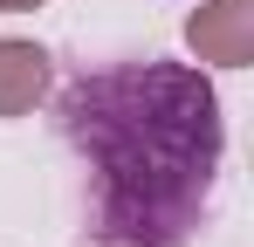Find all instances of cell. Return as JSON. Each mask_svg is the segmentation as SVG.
<instances>
[{"label":"cell","mask_w":254,"mask_h":247,"mask_svg":"<svg viewBox=\"0 0 254 247\" xmlns=\"http://www.w3.org/2000/svg\"><path fill=\"white\" fill-rule=\"evenodd\" d=\"M62 130L96 179L110 247H186L220 179V96L186 62H117L76 76Z\"/></svg>","instance_id":"obj_1"},{"label":"cell","mask_w":254,"mask_h":247,"mask_svg":"<svg viewBox=\"0 0 254 247\" xmlns=\"http://www.w3.org/2000/svg\"><path fill=\"white\" fill-rule=\"evenodd\" d=\"M186 48L213 69H248L254 62V0H199L186 21Z\"/></svg>","instance_id":"obj_2"},{"label":"cell","mask_w":254,"mask_h":247,"mask_svg":"<svg viewBox=\"0 0 254 247\" xmlns=\"http://www.w3.org/2000/svg\"><path fill=\"white\" fill-rule=\"evenodd\" d=\"M48 96V48L42 41H0V117H28Z\"/></svg>","instance_id":"obj_3"},{"label":"cell","mask_w":254,"mask_h":247,"mask_svg":"<svg viewBox=\"0 0 254 247\" xmlns=\"http://www.w3.org/2000/svg\"><path fill=\"white\" fill-rule=\"evenodd\" d=\"M42 0H0V14H35Z\"/></svg>","instance_id":"obj_4"}]
</instances>
